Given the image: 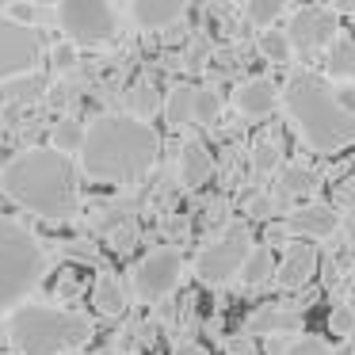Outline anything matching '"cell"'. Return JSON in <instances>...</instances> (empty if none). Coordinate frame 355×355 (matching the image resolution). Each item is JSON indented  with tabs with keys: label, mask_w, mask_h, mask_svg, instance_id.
Wrapping results in <instances>:
<instances>
[{
	"label": "cell",
	"mask_w": 355,
	"mask_h": 355,
	"mask_svg": "<svg viewBox=\"0 0 355 355\" xmlns=\"http://www.w3.org/2000/svg\"><path fill=\"white\" fill-rule=\"evenodd\" d=\"M157 153H161V141L149 123H138L130 115H103L85 134L80 172L100 184L130 187L153 172Z\"/></svg>",
	"instance_id": "obj_1"
},
{
	"label": "cell",
	"mask_w": 355,
	"mask_h": 355,
	"mask_svg": "<svg viewBox=\"0 0 355 355\" xmlns=\"http://www.w3.org/2000/svg\"><path fill=\"white\" fill-rule=\"evenodd\" d=\"M77 164L54 149H27L0 172V187L12 202L42 218H69L77 210Z\"/></svg>",
	"instance_id": "obj_2"
},
{
	"label": "cell",
	"mask_w": 355,
	"mask_h": 355,
	"mask_svg": "<svg viewBox=\"0 0 355 355\" xmlns=\"http://www.w3.org/2000/svg\"><path fill=\"white\" fill-rule=\"evenodd\" d=\"M283 107L294 130L313 153H336L355 146V107L317 73H294L283 88Z\"/></svg>",
	"instance_id": "obj_3"
},
{
	"label": "cell",
	"mask_w": 355,
	"mask_h": 355,
	"mask_svg": "<svg viewBox=\"0 0 355 355\" xmlns=\"http://www.w3.org/2000/svg\"><path fill=\"white\" fill-rule=\"evenodd\" d=\"M8 336L19 355H62L92 340V321L58 306H19L8 321Z\"/></svg>",
	"instance_id": "obj_4"
},
{
	"label": "cell",
	"mask_w": 355,
	"mask_h": 355,
	"mask_svg": "<svg viewBox=\"0 0 355 355\" xmlns=\"http://www.w3.org/2000/svg\"><path fill=\"white\" fill-rule=\"evenodd\" d=\"M42 271H46V248L35 241V233L0 214V317L24 306V298L39 286Z\"/></svg>",
	"instance_id": "obj_5"
},
{
	"label": "cell",
	"mask_w": 355,
	"mask_h": 355,
	"mask_svg": "<svg viewBox=\"0 0 355 355\" xmlns=\"http://www.w3.org/2000/svg\"><path fill=\"white\" fill-rule=\"evenodd\" d=\"M58 24L73 46H100L119 35V12L107 0H62Z\"/></svg>",
	"instance_id": "obj_6"
},
{
	"label": "cell",
	"mask_w": 355,
	"mask_h": 355,
	"mask_svg": "<svg viewBox=\"0 0 355 355\" xmlns=\"http://www.w3.org/2000/svg\"><path fill=\"white\" fill-rule=\"evenodd\" d=\"M252 252V237L245 225H230L222 237H214L210 245H202L199 260H195V275L202 283H230L233 275H241V263Z\"/></svg>",
	"instance_id": "obj_7"
},
{
	"label": "cell",
	"mask_w": 355,
	"mask_h": 355,
	"mask_svg": "<svg viewBox=\"0 0 355 355\" xmlns=\"http://www.w3.org/2000/svg\"><path fill=\"white\" fill-rule=\"evenodd\" d=\"M42 62V35L39 27H19L0 16V80L31 77Z\"/></svg>",
	"instance_id": "obj_8"
},
{
	"label": "cell",
	"mask_w": 355,
	"mask_h": 355,
	"mask_svg": "<svg viewBox=\"0 0 355 355\" xmlns=\"http://www.w3.org/2000/svg\"><path fill=\"white\" fill-rule=\"evenodd\" d=\"M180 275H184V256H180V248L164 245V248H153L149 256H141L134 275H130V283H134V294H138V298L157 302V298L176 291Z\"/></svg>",
	"instance_id": "obj_9"
},
{
	"label": "cell",
	"mask_w": 355,
	"mask_h": 355,
	"mask_svg": "<svg viewBox=\"0 0 355 355\" xmlns=\"http://www.w3.org/2000/svg\"><path fill=\"white\" fill-rule=\"evenodd\" d=\"M283 35H286V42H291V50L309 54V50H321L336 39V16H332L329 8H302L291 16V24H286Z\"/></svg>",
	"instance_id": "obj_10"
},
{
	"label": "cell",
	"mask_w": 355,
	"mask_h": 355,
	"mask_svg": "<svg viewBox=\"0 0 355 355\" xmlns=\"http://www.w3.org/2000/svg\"><path fill=\"white\" fill-rule=\"evenodd\" d=\"M340 225V214L329 207V202H306V207L291 210L286 214V230L294 233L298 241H309V237H332Z\"/></svg>",
	"instance_id": "obj_11"
},
{
	"label": "cell",
	"mask_w": 355,
	"mask_h": 355,
	"mask_svg": "<svg viewBox=\"0 0 355 355\" xmlns=\"http://www.w3.org/2000/svg\"><path fill=\"white\" fill-rule=\"evenodd\" d=\"M313 271H317V248L306 245V241H294L286 248V256L275 263V283L283 291H302L313 279Z\"/></svg>",
	"instance_id": "obj_12"
},
{
	"label": "cell",
	"mask_w": 355,
	"mask_h": 355,
	"mask_svg": "<svg viewBox=\"0 0 355 355\" xmlns=\"http://www.w3.org/2000/svg\"><path fill=\"white\" fill-rule=\"evenodd\" d=\"M275 103H279V88L271 85V80H263V77L245 80V85L233 92V107H237L245 119H263V115H271V111H275Z\"/></svg>",
	"instance_id": "obj_13"
},
{
	"label": "cell",
	"mask_w": 355,
	"mask_h": 355,
	"mask_svg": "<svg viewBox=\"0 0 355 355\" xmlns=\"http://www.w3.org/2000/svg\"><path fill=\"white\" fill-rule=\"evenodd\" d=\"M298 329H302V313L294 306H283V302H268L248 317V332H256V336H279V332H298Z\"/></svg>",
	"instance_id": "obj_14"
},
{
	"label": "cell",
	"mask_w": 355,
	"mask_h": 355,
	"mask_svg": "<svg viewBox=\"0 0 355 355\" xmlns=\"http://www.w3.org/2000/svg\"><path fill=\"white\" fill-rule=\"evenodd\" d=\"M317 191V176L309 168H302V164H283V168L275 172V187H271L268 199L271 202H298L306 199V195Z\"/></svg>",
	"instance_id": "obj_15"
},
{
	"label": "cell",
	"mask_w": 355,
	"mask_h": 355,
	"mask_svg": "<svg viewBox=\"0 0 355 355\" xmlns=\"http://www.w3.org/2000/svg\"><path fill=\"white\" fill-rule=\"evenodd\" d=\"M180 16H184L180 0H134L130 4V19L141 31H161V27L176 24Z\"/></svg>",
	"instance_id": "obj_16"
},
{
	"label": "cell",
	"mask_w": 355,
	"mask_h": 355,
	"mask_svg": "<svg viewBox=\"0 0 355 355\" xmlns=\"http://www.w3.org/2000/svg\"><path fill=\"white\" fill-rule=\"evenodd\" d=\"M210 176H214V161H210L207 146H199V141H187V146L180 149V184L202 187Z\"/></svg>",
	"instance_id": "obj_17"
},
{
	"label": "cell",
	"mask_w": 355,
	"mask_h": 355,
	"mask_svg": "<svg viewBox=\"0 0 355 355\" xmlns=\"http://www.w3.org/2000/svg\"><path fill=\"white\" fill-rule=\"evenodd\" d=\"M123 103H126V115L138 119V123H146V119H153L157 111H161V92H157V85L149 77H138L123 92Z\"/></svg>",
	"instance_id": "obj_18"
},
{
	"label": "cell",
	"mask_w": 355,
	"mask_h": 355,
	"mask_svg": "<svg viewBox=\"0 0 355 355\" xmlns=\"http://www.w3.org/2000/svg\"><path fill=\"white\" fill-rule=\"evenodd\" d=\"M85 134H88V126L80 123V119L65 115L62 123L54 126V134H50V149H54V153H62V157L80 153V146H85Z\"/></svg>",
	"instance_id": "obj_19"
},
{
	"label": "cell",
	"mask_w": 355,
	"mask_h": 355,
	"mask_svg": "<svg viewBox=\"0 0 355 355\" xmlns=\"http://www.w3.org/2000/svg\"><path fill=\"white\" fill-rule=\"evenodd\" d=\"M271 275H275V256H271V248L268 245H252L248 260L241 263V279H245L248 286H260V283H268Z\"/></svg>",
	"instance_id": "obj_20"
},
{
	"label": "cell",
	"mask_w": 355,
	"mask_h": 355,
	"mask_svg": "<svg viewBox=\"0 0 355 355\" xmlns=\"http://www.w3.org/2000/svg\"><path fill=\"white\" fill-rule=\"evenodd\" d=\"M191 103H195V88H172L168 92V100H164V119H168L172 130L191 126Z\"/></svg>",
	"instance_id": "obj_21"
},
{
	"label": "cell",
	"mask_w": 355,
	"mask_h": 355,
	"mask_svg": "<svg viewBox=\"0 0 355 355\" xmlns=\"http://www.w3.org/2000/svg\"><path fill=\"white\" fill-rule=\"evenodd\" d=\"M329 73L332 77H355V42L347 39L329 42Z\"/></svg>",
	"instance_id": "obj_22"
},
{
	"label": "cell",
	"mask_w": 355,
	"mask_h": 355,
	"mask_svg": "<svg viewBox=\"0 0 355 355\" xmlns=\"http://www.w3.org/2000/svg\"><path fill=\"white\" fill-rule=\"evenodd\" d=\"M218 111H222V96H218L214 88H195L191 123H199V126H210V123L218 119Z\"/></svg>",
	"instance_id": "obj_23"
},
{
	"label": "cell",
	"mask_w": 355,
	"mask_h": 355,
	"mask_svg": "<svg viewBox=\"0 0 355 355\" xmlns=\"http://www.w3.org/2000/svg\"><path fill=\"white\" fill-rule=\"evenodd\" d=\"M260 54L268 58V62H275V65H286L294 50H291V42H286V35H283V31L268 27V31L260 35Z\"/></svg>",
	"instance_id": "obj_24"
},
{
	"label": "cell",
	"mask_w": 355,
	"mask_h": 355,
	"mask_svg": "<svg viewBox=\"0 0 355 355\" xmlns=\"http://www.w3.org/2000/svg\"><path fill=\"white\" fill-rule=\"evenodd\" d=\"M245 16L252 19L256 27H263V31H268V27L275 24L279 16H283V0H248V4H245Z\"/></svg>",
	"instance_id": "obj_25"
},
{
	"label": "cell",
	"mask_w": 355,
	"mask_h": 355,
	"mask_svg": "<svg viewBox=\"0 0 355 355\" xmlns=\"http://www.w3.org/2000/svg\"><path fill=\"white\" fill-rule=\"evenodd\" d=\"M329 329H332V336H340V340L352 336V332H355V306H352V302H340V306H332Z\"/></svg>",
	"instance_id": "obj_26"
},
{
	"label": "cell",
	"mask_w": 355,
	"mask_h": 355,
	"mask_svg": "<svg viewBox=\"0 0 355 355\" xmlns=\"http://www.w3.org/2000/svg\"><path fill=\"white\" fill-rule=\"evenodd\" d=\"M252 168L260 172H271V168H279V141L275 138H263V141H256L252 146Z\"/></svg>",
	"instance_id": "obj_27"
},
{
	"label": "cell",
	"mask_w": 355,
	"mask_h": 355,
	"mask_svg": "<svg viewBox=\"0 0 355 355\" xmlns=\"http://www.w3.org/2000/svg\"><path fill=\"white\" fill-rule=\"evenodd\" d=\"M96 309H103V313H119V309H123V298H119V291H115V279L100 275V283H96Z\"/></svg>",
	"instance_id": "obj_28"
},
{
	"label": "cell",
	"mask_w": 355,
	"mask_h": 355,
	"mask_svg": "<svg viewBox=\"0 0 355 355\" xmlns=\"http://www.w3.org/2000/svg\"><path fill=\"white\" fill-rule=\"evenodd\" d=\"M42 92V80L35 77H16V80H8L4 85V100H31V96H39Z\"/></svg>",
	"instance_id": "obj_29"
},
{
	"label": "cell",
	"mask_w": 355,
	"mask_h": 355,
	"mask_svg": "<svg viewBox=\"0 0 355 355\" xmlns=\"http://www.w3.org/2000/svg\"><path fill=\"white\" fill-rule=\"evenodd\" d=\"M4 19H12V24H19V27H35L42 19V8H35V4H8Z\"/></svg>",
	"instance_id": "obj_30"
},
{
	"label": "cell",
	"mask_w": 355,
	"mask_h": 355,
	"mask_svg": "<svg viewBox=\"0 0 355 355\" xmlns=\"http://www.w3.org/2000/svg\"><path fill=\"white\" fill-rule=\"evenodd\" d=\"M283 355H332V352L324 347V340H317V336H302V340H294V344L286 347Z\"/></svg>",
	"instance_id": "obj_31"
},
{
	"label": "cell",
	"mask_w": 355,
	"mask_h": 355,
	"mask_svg": "<svg viewBox=\"0 0 355 355\" xmlns=\"http://www.w3.org/2000/svg\"><path fill=\"white\" fill-rule=\"evenodd\" d=\"M50 62H54L58 69H73V65H77V46H73V42H58V46L50 50Z\"/></svg>",
	"instance_id": "obj_32"
},
{
	"label": "cell",
	"mask_w": 355,
	"mask_h": 355,
	"mask_svg": "<svg viewBox=\"0 0 355 355\" xmlns=\"http://www.w3.org/2000/svg\"><path fill=\"white\" fill-rule=\"evenodd\" d=\"M271 210H275V202H271V199H252V202H248V214H252V218H268Z\"/></svg>",
	"instance_id": "obj_33"
},
{
	"label": "cell",
	"mask_w": 355,
	"mask_h": 355,
	"mask_svg": "<svg viewBox=\"0 0 355 355\" xmlns=\"http://www.w3.org/2000/svg\"><path fill=\"white\" fill-rule=\"evenodd\" d=\"M172 355H207V352H202L199 344H176V347H172Z\"/></svg>",
	"instance_id": "obj_34"
},
{
	"label": "cell",
	"mask_w": 355,
	"mask_h": 355,
	"mask_svg": "<svg viewBox=\"0 0 355 355\" xmlns=\"http://www.w3.org/2000/svg\"><path fill=\"white\" fill-rule=\"evenodd\" d=\"M100 355H119V352H100Z\"/></svg>",
	"instance_id": "obj_35"
},
{
	"label": "cell",
	"mask_w": 355,
	"mask_h": 355,
	"mask_svg": "<svg viewBox=\"0 0 355 355\" xmlns=\"http://www.w3.org/2000/svg\"><path fill=\"white\" fill-rule=\"evenodd\" d=\"M0 103H4V88H0Z\"/></svg>",
	"instance_id": "obj_36"
}]
</instances>
